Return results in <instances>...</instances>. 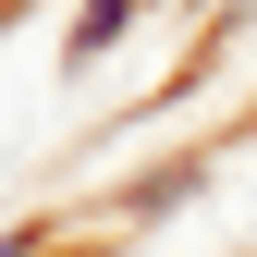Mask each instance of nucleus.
<instances>
[{"mask_svg":"<svg viewBox=\"0 0 257 257\" xmlns=\"http://www.w3.org/2000/svg\"><path fill=\"white\" fill-rule=\"evenodd\" d=\"M0 257H37V233H0Z\"/></svg>","mask_w":257,"mask_h":257,"instance_id":"f03ea898","label":"nucleus"},{"mask_svg":"<svg viewBox=\"0 0 257 257\" xmlns=\"http://www.w3.org/2000/svg\"><path fill=\"white\" fill-rule=\"evenodd\" d=\"M0 13H13V0H0Z\"/></svg>","mask_w":257,"mask_h":257,"instance_id":"7ed1b4c3","label":"nucleus"},{"mask_svg":"<svg viewBox=\"0 0 257 257\" xmlns=\"http://www.w3.org/2000/svg\"><path fill=\"white\" fill-rule=\"evenodd\" d=\"M122 25H135V0H86V13H74V61H86V49H110Z\"/></svg>","mask_w":257,"mask_h":257,"instance_id":"f257e3e1","label":"nucleus"}]
</instances>
